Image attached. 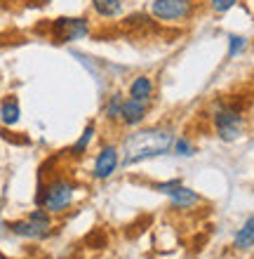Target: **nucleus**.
<instances>
[{"label":"nucleus","mask_w":254,"mask_h":259,"mask_svg":"<svg viewBox=\"0 0 254 259\" xmlns=\"http://www.w3.org/2000/svg\"><path fill=\"white\" fill-rule=\"evenodd\" d=\"M92 10L101 19H116L123 12V0H92Z\"/></svg>","instance_id":"13"},{"label":"nucleus","mask_w":254,"mask_h":259,"mask_svg":"<svg viewBox=\"0 0 254 259\" xmlns=\"http://www.w3.org/2000/svg\"><path fill=\"white\" fill-rule=\"evenodd\" d=\"M172 151H174L177 156H181V158H191L193 153H195L193 144L188 142L186 137H179V139H174V146H172Z\"/></svg>","instance_id":"17"},{"label":"nucleus","mask_w":254,"mask_h":259,"mask_svg":"<svg viewBox=\"0 0 254 259\" xmlns=\"http://www.w3.org/2000/svg\"><path fill=\"white\" fill-rule=\"evenodd\" d=\"M238 5V0H210V7H212V12L217 14H226L228 10H233Z\"/></svg>","instance_id":"18"},{"label":"nucleus","mask_w":254,"mask_h":259,"mask_svg":"<svg viewBox=\"0 0 254 259\" xmlns=\"http://www.w3.org/2000/svg\"><path fill=\"white\" fill-rule=\"evenodd\" d=\"M10 231L19 238H28V240H42L52 233V217H49L47 210H33L28 214V219H21V222H12L10 224Z\"/></svg>","instance_id":"4"},{"label":"nucleus","mask_w":254,"mask_h":259,"mask_svg":"<svg viewBox=\"0 0 254 259\" xmlns=\"http://www.w3.org/2000/svg\"><path fill=\"white\" fill-rule=\"evenodd\" d=\"M179 186H181V179H170V182H163V184H156L153 189L158 193H165V196H172V193L177 191Z\"/></svg>","instance_id":"19"},{"label":"nucleus","mask_w":254,"mask_h":259,"mask_svg":"<svg viewBox=\"0 0 254 259\" xmlns=\"http://www.w3.org/2000/svg\"><path fill=\"white\" fill-rule=\"evenodd\" d=\"M118 167H120V149L113 146V144H109V146H104V149L96 153L94 167H92V177L94 179H109Z\"/></svg>","instance_id":"7"},{"label":"nucleus","mask_w":254,"mask_h":259,"mask_svg":"<svg viewBox=\"0 0 254 259\" xmlns=\"http://www.w3.org/2000/svg\"><path fill=\"white\" fill-rule=\"evenodd\" d=\"M19 116H21V109L14 97H10V99H5V102L0 104V123L3 125L12 127V125L19 123Z\"/></svg>","instance_id":"12"},{"label":"nucleus","mask_w":254,"mask_h":259,"mask_svg":"<svg viewBox=\"0 0 254 259\" xmlns=\"http://www.w3.org/2000/svg\"><path fill=\"white\" fill-rule=\"evenodd\" d=\"M123 104H125V97L120 95V92H113V95L106 99V104H104V118H106L109 123H120Z\"/></svg>","instance_id":"14"},{"label":"nucleus","mask_w":254,"mask_h":259,"mask_svg":"<svg viewBox=\"0 0 254 259\" xmlns=\"http://www.w3.org/2000/svg\"><path fill=\"white\" fill-rule=\"evenodd\" d=\"M174 146V132L170 127H146L134 130L120 144V165L132 167L151 158L165 156Z\"/></svg>","instance_id":"1"},{"label":"nucleus","mask_w":254,"mask_h":259,"mask_svg":"<svg viewBox=\"0 0 254 259\" xmlns=\"http://www.w3.org/2000/svg\"><path fill=\"white\" fill-rule=\"evenodd\" d=\"M193 12H195L193 0H153L151 3V14L158 21H167V24L188 21Z\"/></svg>","instance_id":"5"},{"label":"nucleus","mask_w":254,"mask_h":259,"mask_svg":"<svg viewBox=\"0 0 254 259\" xmlns=\"http://www.w3.org/2000/svg\"><path fill=\"white\" fill-rule=\"evenodd\" d=\"M153 80L148 75H137V78H132L130 82V97L132 99H137V102H144V104H151L153 99Z\"/></svg>","instance_id":"9"},{"label":"nucleus","mask_w":254,"mask_h":259,"mask_svg":"<svg viewBox=\"0 0 254 259\" xmlns=\"http://www.w3.org/2000/svg\"><path fill=\"white\" fill-rule=\"evenodd\" d=\"M52 35L57 42H73L89 35V21L85 17H62L52 24Z\"/></svg>","instance_id":"6"},{"label":"nucleus","mask_w":254,"mask_h":259,"mask_svg":"<svg viewBox=\"0 0 254 259\" xmlns=\"http://www.w3.org/2000/svg\"><path fill=\"white\" fill-rule=\"evenodd\" d=\"M247 48V38L245 35H228V59H235L242 50Z\"/></svg>","instance_id":"16"},{"label":"nucleus","mask_w":254,"mask_h":259,"mask_svg":"<svg viewBox=\"0 0 254 259\" xmlns=\"http://www.w3.org/2000/svg\"><path fill=\"white\" fill-rule=\"evenodd\" d=\"M233 247L235 250H249L254 247V217H247L245 219V224L238 229L233 238Z\"/></svg>","instance_id":"11"},{"label":"nucleus","mask_w":254,"mask_h":259,"mask_svg":"<svg viewBox=\"0 0 254 259\" xmlns=\"http://www.w3.org/2000/svg\"><path fill=\"white\" fill-rule=\"evenodd\" d=\"M92 139H94V125H87V127L83 130V135H80V139H78L73 146H71V156H83L85 151H87V146L92 144Z\"/></svg>","instance_id":"15"},{"label":"nucleus","mask_w":254,"mask_h":259,"mask_svg":"<svg viewBox=\"0 0 254 259\" xmlns=\"http://www.w3.org/2000/svg\"><path fill=\"white\" fill-rule=\"evenodd\" d=\"M73 198H76V184L71 179L57 177L47 186H42V184L38 186L35 203H38V207L47 210L49 214H62V212H66L71 207Z\"/></svg>","instance_id":"3"},{"label":"nucleus","mask_w":254,"mask_h":259,"mask_svg":"<svg viewBox=\"0 0 254 259\" xmlns=\"http://www.w3.org/2000/svg\"><path fill=\"white\" fill-rule=\"evenodd\" d=\"M212 125L221 142H235V139H240L245 127H247V118H245V111L238 102L221 99L212 106Z\"/></svg>","instance_id":"2"},{"label":"nucleus","mask_w":254,"mask_h":259,"mask_svg":"<svg viewBox=\"0 0 254 259\" xmlns=\"http://www.w3.org/2000/svg\"><path fill=\"white\" fill-rule=\"evenodd\" d=\"M172 200V207H177V210H188V207H193V205L200 203V196L193 189H188V186H179L177 191L170 196Z\"/></svg>","instance_id":"10"},{"label":"nucleus","mask_w":254,"mask_h":259,"mask_svg":"<svg viewBox=\"0 0 254 259\" xmlns=\"http://www.w3.org/2000/svg\"><path fill=\"white\" fill-rule=\"evenodd\" d=\"M146 113H148V104L127 97L123 104V113H120V125H125V127H137V125H141L146 120Z\"/></svg>","instance_id":"8"}]
</instances>
